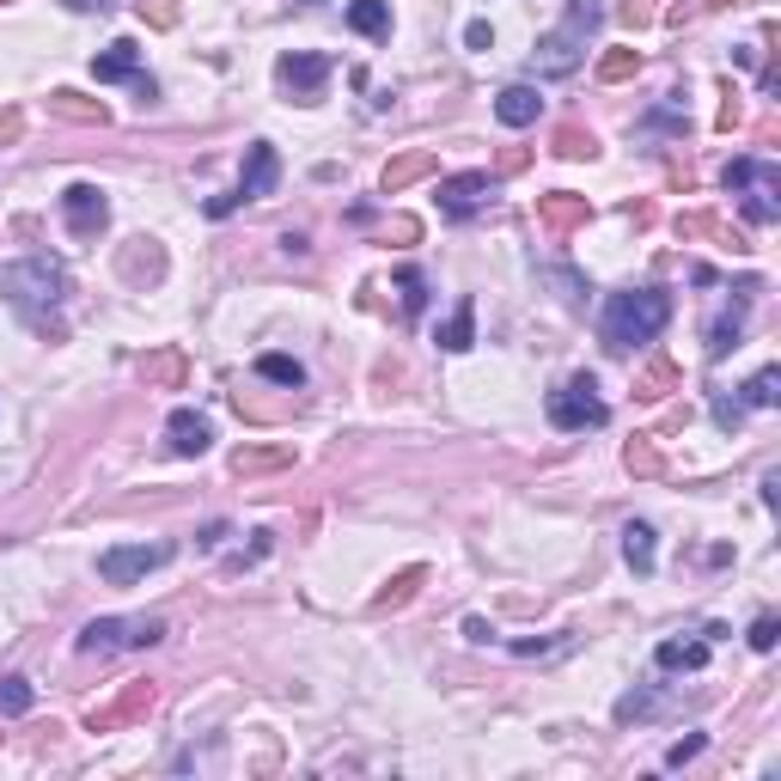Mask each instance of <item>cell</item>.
Segmentation results:
<instances>
[{"mask_svg":"<svg viewBox=\"0 0 781 781\" xmlns=\"http://www.w3.org/2000/svg\"><path fill=\"white\" fill-rule=\"evenodd\" d=\"M702 745H708V739H702V733H690V739H677L672 751H665V769H684L690 757H702Z\"/></svg>","mask_w":781,"mask_h":781,"instance_id":"40","label":"cell"},{"mask_svg":"<svg viewBox=\"0 0 781 781\" xmlns=\"http://www.w3.org/2000/svg\"><path fill=\"white\" fill-rule=\"evenodd\" d=\"M672 324V293L665 288H622L605 300V318H598V336H605L610 355H629V348L653 343V336Z\"/></svg>","mask_w":781,"mask_h":781,"instance_id":"2","label":"cell"},{"mask_svg":"<svg viewBox=\"0 0 781 781\" xmlns=\"http://www.w3.org/2000/svg\"><path fill=\"white\" fill-rule=\"evenodd\" d=\"M165 617H93L80 629V653H134V648H160Z\"/></svg>","mask_w":781,"mask_h":781,"instance_id":"5","label":"cell"},{"mask_svg":"<svg viewBox=\"0 0 781 781\" xmlns=\"http://www.w3.org/2000/svg\"><path fill=\"white\" fill-rule=\"evenodd\" d=\"M398 300H403V318H422L427 312V275L422 269H398Z\"/></svg>","mask_w":781,"mask_h":781,"instance_id":"36","label":"cell"},{"mask_svg":"<svg viewBox=\"0 0 781 781\" xmlns=\"http://www.w3.org/2000/svg\"><path fill=\"white\" fill-rule=\"evenodd\" d=\"M134 98H141V105H153V98H160V86H153V74H134Z\"/></svg>","mask_w":781,"mask_h":781,"instance_id":"48","label":"cell"},{"mask_svg":"<svg viewBox=\"0 0 781 781\" xmlns=\"http://www.w3.org/2000/svg\"><path fill=\"white\" fill-rule=\"evenodd\" d=\"M275 184H281V153L269 141H251L245 147V172H239V189H232V196L263 202V196H275Z\"/></svg>","mask_w":781,"mask_h":781,"instance_id":"11","label":"cell"},{"mask_svg":"<svg viewBox=\"0 0 781 781\" xmlns=\"http://www.w3.org/2000/svg\"><path fill=\"white\" fill-rule=\"evenodd\" d=\"M464 641H477V648H489V641H495V629H489L482 617H464Z\"/></svg>","mask_w":781,"mask_h":781,"instance_id":"45","label":"cell"},{"mask_svg":"<svg viewBox=\"0 0 781 781\" xmlns=\"http://www.w3.org/2000/svg\"><path fill=\"white\" fill-rule=\"evenodd\" d=\"M0 300L13 305L19 318L43 336V343H62V300H67V269L55 257H25V263L0 269Z\"/></svg>","mask_w":781,"mask_h":781,"instance_id":"1","label":"cell"},{"mask_svg":"<svg viewBox=\"0 0 781 781\" xmlns=\"http://www.w3.org/2000/svg\"><path fill=\"white\" fill-rule=\"evenodd\" d=\"M715 427H720V434H739V427H745L739 391H715Z\"/></svg>","mask_w":781,"mask_h":781,"instance_id":"37","label":"cell"},{"mask_svg":"<svg viewBox=\"0 0 781 781\" xmlns=\"http://www.w3.org/2000/svg\"><path fill=\"white\" fill-rule=\"evenodd\" d=\"M434 165H440L434 153H427V147H415V153H403V160L384 165V172H379V189H384V196H403V189L422 184V177L434 172Z\"/></svg>","mask_w":781,"mask_h":781,"instance_id":"16","label":"cell"},{"mask_svg":"<svg viewBox=\"0 0 781 781\" xmlns=\"http://www.w3.org/2000/svg\"><path fill=\"white\" fill-rule=\"evenodd\" d=\"M775 189H781V172L763 160V165H757V177L739 189V208H745V220H751V226L781 220V202H775Z\"/></svg>","mask_w":781,"mask_h":781,"instance_id":"12","label":"cell"},{"mask_svg":"<svg viewBox=\"0 0 781 781\" xmlns=\"http://www.w3.org/2000/svg\"><path fill=\"white\" fill-rule=\"evenodd\" d=\"M348 31H360V37L384 43L391 37V0H348Z\"/></svg>","mask_w":781,"mask_h":781,"instance_id":"21","label":"cell"},{"mask_svg":"<svg viewBox=\"0 0 781 781\" xmlns=\"http://www.w3.org/2000/svg\"><path fill=\"white\" fill-rule=\"evenodd\" d=\"M757 165H763V160H733L727 172H720V184H727V196H739V189L751 184V177H757Z\"/></svg>","mask_w":781,"mask_h":781,"instance_id":"39","label":"cell"},{"mask_svg":"<svg viewBox=\"0 0 781 781\" xmlns=\"http://www.w3.org/2000/svg\"><path fill=\"white\" fill-rule=\"evenodd\" d=\"M275 80H281V93H293L300 105H318V98H324V80H330V55H305V50L281 55V62H275Z\"/></svg>","mask_w":781,"mask_h":781,"instance_id":"8","label":"cell"},{"mask_svg":"<svg viewBox=\"0 0 781 781\" xmlns=\"http://www.w3.org/2000/svg\"><path fill=\"white\" fill-rule=\"evenodd\" d=\"M641 74V50H605L598 55V80L605 86H622V80H636Z\"/></svg>","mask_w":781,"mask_h":781,"instance_id":"34","label":"cell"},{"mask_svg":"<svg viewBox=\"0 0 781 781\" xmlns=\"http://www.w3.org/2000/svg\"><path fill=\"white\" fill-rule=\"evenodd\" d=\"M220 538H226V525H220V519H214V525H202V538H196V543H202V550H214V543H220Z\"/></svg>","mask_w":781,"mask_h":781,"instance_id":"51","label":"cell"},{"mask_svg":"<svg viewBox=\"0 0 781 781\" xmlns=\"http://www.w3.org/2000/svg\"><path fill=\"white\" fill-rule=\"evenodd\" d=\"M598 25H605V0H568V19H562L556 31H543V37H538V50H531V67H538L543 80H562V74H574Z\"/></svg>","mask_w":781,"mask_h":781,"instance_id":"3","label":"cell"},{"mask_svg":"<svg viewBox=\"0 0 781 781\" xmlns=\"http://www.w3.org/2000/svg\"><path fill=\"white\" fill-rule=\"evenodd\" d=\"M422 581H427V568H403L398 581L384 586V593H372V610H403V605L415 598V586H422Z\"/></svg>","mask_w":781,"mask_h":781,"instance_id":"32","label":"cell"},{"mask_svg":"<svg viewBox=\"0 0 781 781\" xmlns=\"http://www.w3.org/2000/svg\"><path fill=\"white\" fill-rule=\"evenodd\" d=\"M684 384V372H677V360H665V355H653L648 367H641V379H636V398H648V403H660L665 391H677Z\"/></svg>","mask_w":781,"mask_h":781,"instance_id":"24","label":"cell"},{"mask_svg":"<svg viewBox=\"0 0 781 781\" xmlns=\"http://www.w3.org/2000/svg\"><path fill=\"white\" fill-rule=\"evenodd\" d=\"M153 696H160V690L153 684H129L122 690L117 702H105V708H93V733H105V727H122V720H134V715H147V708H153Z\"/></svg>","mask_w":781,"mask_h":781,"instance_id":"15","label":"cell"},{"mask_svg":"<svg viewBox=\"0 0 781 781\" xmlns=\"http://www.w3.org/2000/svg\"><path fill=\"white\" fill-rule=\"evenodd\" d=\"M0 7H13V0H0Z\"/></svg>","mask_w":781,"mask_h":781,"instance_id":"53","label":"cell"},{"mask_svg":"<svg viewBox=\"0 0 781 781\" xmlns=\"http://www.w3.org/2000/svg\"><path fill=\"white\" fill-rule=\"evenodd\" d=\"M464 43H470V50H495V25L489 19H470V25H464Z\"/></svg>","mask_w":781,"mask_h":781,"instance_id":"42","label":"cell"},{"mask_svg":"<svg viewBox=\"0 0 781 781\" xmlns=\"http://www.w3.org/2000/svg\"><path fill=\"white\" fill-rule=\"evenodd\" d=\"M550 427H562V434H586V427H605L610 422V403L598 398V379L593 372H574V379H562L556 391H550Z\"/></svg>","mask_w":781,"mask_h":781,"instance_id":"4","label":"cell"},{"mask_svg":"<svg viewBox=\"0 0 781 781\" xmlns=\"http://www.w3.org/2000/svg\"><path fill=\"white\" fill-rule=\"evenodd\" d=\"M665 702H672L665 690H629V696L617 702V720L622 727H629V720H653V715H665Z\"/></svg>","mask_w":781,"mask_h":781,"instance_id":"31","label":"cell"},{"mask_svg":"<svg viewBox=\"0 0 781 781\" xmlns=\"http://www.w3.org/2000/svg\"><path fill=\"white\" fill-rule=\"evenodd\" d=\"M550 281L568 293V305H586V281H581V275H568V269H550Z\"/></svg>","mask_w":781,"mask_h":781,"instance_id":"41","label":"cell"},{"mask_svg":"<svg viewBox=\"0 0 781 781\" xmlns=\"http://www.w3.org/2000/svg\"><path fill=\"white\" fill-rule=\"evenodd\" d=\"M165 562H172V543H110L105 556H98V581L134 586V581H147L153 568H165Z\"/></svg>","mask_w":781,"mask_h":781,"instance_id":"6","label":"cell"},{"mask_svg":"<svg viewBox=\"0 0 781 781\" xmlns=\"http://www.w3.org/2000/svg\"><path fill=\"white\" fill-rule=\"evenodd\" d=\"M300 7H318V0H300Z\"/></svg>","mask_w":781,"mask_h":781,"instance_id":"52","label":"cell"},{"mask_svg":"<svg viewBox=\"0 0 781 781\" xmlns=\"http://www.w3.org/2000/svg\"><path fill=\"white\" fill-rule=\"evenodd\" d=\"M184 348H160V355H147L141 360V379L147 384H160V391H177V384H184Z\"/></svg>","mask_w":781,"mask_h":781,"instance_id":"25","label":"cell"},{"mask_svg":"<svg viewBox=\"0 0 781 781\" xmlns=\"http://www.w3.org/2000/svg\"><path fill=\"white\" fill-rule=\"evenodd\" d=\"M622 556H629V568H636L641 581L660 568V550H653V525H648V519H629V525H622Z\"/></svg>","mask_w":781,"mask_h":781,"instance_id":"20","label":"cell"},{"mask_svg":"<svg viewBox=\"0 0 781 781\" xmlns=\"http://www.w3.org/2000/svg\"><path fill=\"white\" fill-rule=\"evenodd\" d=\"M653 19V0H622V25L636 31V25H648Z\"/></svg>","mask_w":781,"mask_h":781,"instance_id":"43","label":"cell"},{"mask_svg":"<svg viewBox=\"0 0 781 781\" xmlns=\"http://www.w3.org/2000/svg\"><path fill=\"white\" fill-rule=\"evenodd\" d=\"M434 343L446 348V355H464V348L477 343V300H470V293H464V300L452 305V318L434 330Z\"/></svg>","mask_w":781,"mask_h":781,"instance_id":"18","label":"cell"},{"mask_svg":"<svg viewBox=\"0 0 781 781\" xmlns=\"http://www.w3.org/2000/svg\"><path fill=\"white\" fill-rule=\"evenodd\" d=\"M653 665H660V672H702V665H708V641H660V648H653Z\"/></svg>","mask_w":781,"mask_h":781,"instance_id":"22","label":"cell"},{"mask_svg":"<svg viewBox=\"0 0 781 781\" xmlns=\"http://www.w3.org/2000/svg\"><path fill=\"white\" fill-rule=\"evenodd\" d=\"M19 129H25V117H19V110H0V147L19 141Z\"/></svg>","mask_w":781,"mask_h":781,"instance_id":"47","label":"cell"},{"mask_svg":"<svg viewBox=\"0 0 781 781\" xmlns=\"http://www.w3.org/2000/svg\"><path fill=\"white\" fill-rule=\"evenodd\" d=\"M50 110H55V117H67V122H93V129H105V122H110V110L98 105V98H80L74 86L50 93Z\"/></svg>","mask_w":781,"mask_h":781,"instance_id":"23","label":"cell"},{"mask_svg":"<svg viewBox=\"0 0 781 781\" xmlns=\"http://www.w3.org/2000/svg\"><path fill=\"white\" fill-rule=\"evenodd\" d=\"M62 220H67V232H74V239H98V232L110 226L105 189H98V184H67L62 189Z\"/></svg>","mask_w":781,"mask_h":781,"instance_id":"7","label":"cell"},{"mask_svg":"<svg viewBox=\"0 0 781 781\" xmlns=\"http://www.w3.org/2000/svg\"><path fill=\"white\" fill-rule=\"evenodd\" d=\"M391 239H398V245H415V239H422V226H415L410 214H398V220H391Z\"/></svg>","mask_w":781,"mask_h":781,"instance_id":"46","label":"cell"},{"mask_svg":"<svg viewBox=\"0 0 781 781\" xmlns=\"http://www.w3.org/2000/svg\"><path fill=\"white\" fill-rule=\"evenodd\" d=\"M593 220V202L574 196V189H550V196H538V226L543 232H574V226Z\"/></svg>","mask_w":781,"mask_h":781,"instance_id":"13","label":"cell"},{"mask_svg":"<svg viewBox=\"0 0 781 781\" xmlns=\"http://www.w3.org/2000/svg\"><path fill=\"white\" fill-rule=\"evenodd\" d=\"M134 74H141V43H134V37H117V43H110V50L93 62V80H98V86L134 80Z\"/></svg>","mask_w":781,"mask_h":781,"instance_id":"17","label":"cell"},{"mask_svg":"<svg viewBox=\"0 0 781 781\" xmlns=\"http://www.w3.org/2000/svg\"><path fill=\"white\" fill-rule=\"evenodd\" d=\"M165 446L177 452V458H202V452L214 446V422L196 410H172V422H165Z\"/></svg>","mask_w":781,"mask_h":781,"instance_id":"14","label":"cell"},{"mask_svg":"<svg viewBox=\"0 0 781 781\" xmlns=\"http://www.w3.org/2000/svg\"><path fill=\"white\" fill-rule=\"evenodd\" d=\"M495 117H501L507 129H531V122L543 117V98H538V86H507V93L495 98Z\"/></svg>","mask_w":781,"mask_h":781,"instance_id":"19","label":"cell"},{"mask_svg":"<svg viewBox=\"0 0 781 781\" xmlns=\"http://www.w3.org/2000/svg\"><path fill=\"white\" fill-rule=\"evenodd\" d=\"M622 464L636 470V477H660L665 458H660V434H636L629 446H622Z\"/></svg>","mask_w":781,"mask_h":781,"instance_id":"28","label":"cell"},{"mask_svg":"<svg viewBox=\"0 0 781 781\" xmlns=\"http://www.w3.org/2000/svg\"><path fill=\"white\" fill-rule=\"evenodd\" d=\"M550 147H556V160H593V153H598L593 129H581V122H562Z\"/></svg>","mask_w":781,"mask_h":781,"instance_id":"35","label":"cell"},{"mask_svg":"<svg viewBox=\"0 0 781 781\" xmlns=\"http://www.w3.org/2000/svg\"><path fill=\"white\" fill-rule=\"evenodd\" d=\"M31 702H37L31 677H19V672H7V677H0V720H19V715H31Z\"/></svg>","mask_w":781,"mask_h":781,"instance_id":"30","label":"cell"},{"mask_svg":"<svg viewBox=\"0 0 781 781\" xmlns=\"http://www.w3.org/2000/svg\"><path fill=\"white\" fill-rule=\"evenodd\" d=\"M775 641H781V622L763 610V617L751 622V648H757V653H775Z\"/></svg>","mask_w":781,"mask_h":781,"instance_id":"38","label":"cell"},{"mask_svg":"<svg viewBox=\"0 0 781 781\" xmlns=\"http://www.w3.org/2000/svg\"><path fill=\"white\" fill-rule=\"evenodd\" d=\"M715 122H720V129H733V122H739V93H727V105H720Z\"/></svg>","mask_w":781,"mask_h":781,"instance_id":"49","label":"cell"},{"mask_svg":"<svg viewBox=\"0 0 781 781\" xmlns=\"http://www.w3.org/2000/svg\"><path fill=\"white\" fill-rule=\"evenodd\" d=\"M257 372H263L269 384H281V391H300L305 384V367L293 355H257Z\"/></svg>","mask_w":781,"mask_h":781,"instance_id":"33","label":"cell"},{"mask_svg":"<svg viewBox=\"0 0 781 781\" xmlns=\"http://www.w3.org/2000/svg\"><path fill=\"white\" fill-rule=\"evenodd\" d=\"M489 196H495V177L489 172H452V177H440V214H446V220H470L477 208H489Z\"/></svg>","mask_w":781,"mask_h":781,"instance_id":"9","label":"cell"},{"mask_svg":"<svg viewBox=\"0 0 781 781\" xmlns=\"http://www.w3.org/2000/svg\"><path fill=\"white\" fill-rule=\"evenodd\" d=\"M281 464H293V446H239L232 452L239 477H263V470H281Z\"/></svg>","mask_w":781,"mask_h":781,"instance_id":"27","label":"cell"},{"mask_svg":"<svg viewBox=\"0 0 781 781\" xmlns=\"http://www.w3.org/2000/svg\"><path fill=\"white\" fill-rule=\"evenodd\" d=\"M525 165H531V153H525V147H507L495 172H501V177H513V172H525Z\"/></svg>","mask_w":781,"mask_h":781,"instance_id":"44","label":"cell"},{"mask_svg":"<svg viewBox=\"0 0 781 781\" xmlns=\"http://www.w3.org/2000/svg\"><path fill=\"white\" fill-rule=\"evenodd\" d=\"M739 403L745 410H775L781 403V367H763L751 384H739Z\"/></svg>","mask_w":781,"mask_h":781,"instance_id":"29","label":"cell"},{"mask_svg":"<svg viewBox=\"0 0 781 781\" xmlns=\"http://www.w3.org/2000/svg\"><path fill=\"white\" fill-rule=\"evenodd\" d=\"M751 300H757V281H739V300L708 324V343H702V355H708V360H727L733 348L745 343V312H751Z\"/></svg>","mask_w":781,"mask_h":781,"instance_id":"10","label":"cell"},{"mask_svg":"<svg viewBox=\"0 0 781 781\" xmlns=\"http://www.w3.org/2000/svg\"><path fill=\"white\" fill-rule=\"evenodd\" d=\"M122 275L129 281H160L165 275V251L153 239H134L129 251H122Z\"/></svg>","mask_w":781,"mask_h":781,"instance_id":"26","label":"cell"},{"mask_svg":"<svg viewBox=\"0 0 781 781\" xmlns=\"http://www.w3.org/2000/svg\"><path fill=\"white\" fill-rule=\"evenodd\" d=\"M62 7H67V13H105L110 0H62Z\"/></svg>","mask_w":781,"mask_h":781,"instance_id":"50","label":"cell"}]
</instances>
